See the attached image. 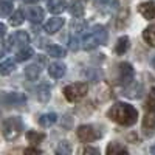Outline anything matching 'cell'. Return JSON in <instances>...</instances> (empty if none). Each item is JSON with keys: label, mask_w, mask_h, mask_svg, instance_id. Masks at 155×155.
Masks as SVG:
<instances>
[{"label": "cell", "mask_w": 155, "mask_h": 155, "mask_svg": "<svg viewBox=\"0 0 155 155\" xmlns=\"http://www.w3.org/2000/svg\"><path fill=\"white\" fill-rule=\"evenodd\" d=\"M107 116L112 121L118 123L121 126H132V124L137 123L138 112L130 104H126V102H116V104H113L107 110Z\"/></svg>", "instance_id": "cell-1"}, {"label": "cell", "mask_w": 155, "mask_h": 155, "mask_svg": "<svg viewBox=\"0 0 155 155\" xmlns=\"http://www.w3.org/2000/svg\"><path fill=\"white\" fill-rule=\"evenodd\" d=\"M106 41H107V31H106V28L101 27V25H96V27H93L82 37L81 44H82L84 50H93L98 45L106 44Z\"/></svg>", "instance_id": "cell-2"}, {"label": "cell", "mask_w": 155, "mask_h": 155, "mask_svg": "<svg viewBox=\"0 0 155 155\" xmlns=\"http://www.w3.org/2000/svg\"><path fill=\"white\" fill-rule=\"evenodd\" d=\"M22 130H23V124L19 116H9V118H5L2 123V134L9 141L19 138Z\"/></svg>", "instance_id": "cell-3"}, {"label": "cell", "mask_w": 155, "mask_h": 155, "mask_svg": "<svg viewBox=\"0 0 155 155\" xmlns=\"http://www.w3.org/2000/svg\"><path fill=\"white\" fill-rule=\"evenodd\" d=\"M88 92V85L85 82H76V84H70L64 88V95L70 102H76L82 99Z\"/></svg>", "instance_id": "cell-4"}, {"label": "cell", "mask_w": 155, "mask_h": 155, "mask_svg": "<svg viewBox=\"0 0 155 155\" xmlns=\"http://www.w3.org/2000/svg\"><path fill=\"white\" fill-rule=\"evenodd\" d=\"M134 79V68L129 62H121L118 65V81L124 85H127Z\"/></svg>", "instance_id": "cell-5"}, {"label": "cell", "mask_w": 155, "mask_h": 155, "mask_svg": "<svg viewBox=\"0 0 155 155\" xmlns=\"http://www.w3.org/2000/svg\"><path fill=\"white\" fill-rule=\"evenodd\" d=\"M76 134H78V138L84 141V143H90V141H95L96 138H99V134L92 126H79Z\"/></svg>", "instance_id": "cell-6"}, {"label": "cell", "mask_w": 155, "mask_h": 155, "mask_svg": "<svg viewBox=\"0 0 155 155\" xmlns=\"http://www.w3.org/2000/svg\"><path fill=\"white\" fill-rule=\"evenodd\" d=\"M27 102V96L19 92H12L3 95V104L5 106H22Z\"/></svg>", "instance_id": "cell-7"}, {"label": "cell", "mask_w": 155, "mask_h": 155, "mask_svg": "<svg viewBox=\"0 0 155 155\" xmlns=\"http://www.w3.org/2000/svg\"><path fill=\"white\" fill-rule=\"evenodd\" d=\"M25 16L33 23H41L44 19V9L41 6H28L25 11Z\"/></svg>", "instance_id": "cell-8"}, {"label": "cell", "mask_w": 155, "mask_h": 155, "mask_svg": "<svg viewBox=\"0 0 155 155\" xmlns=\"http://www.w3.org/2000/svg\"><path fill=\"white\" fill-rule=\"evenodd\" d=\"M64 19L62 17H53V19H50L47 23H45V27H44V30L48 33V34H54V33H58L62 27H64Z\"/></svg>", "instance_id": "cell-9"}, {"label": "cell", "mask_w": 155, "mask_h": 155, "mask_svg": "<svg viewBox=\"0 0 155 155\" xmlns=\"http://www.w3.org/2000/svg\"><path fill=\"white\" fill-rule=\"evenodd\" d=\"M138 11L144 19H155V2H144L138 5Z\"/></svg>", "instance_id": "cell-10"}, {"label": "cell", "mask_w": 155, "mask_h": 155, "mask_svg": "<svg viewBox=\"0 0 155 155\" xmlns=\"http://www.w3.org/2000/svg\"><path fill=\"white\" fill-rule=\"evenodd\" d=\"M65 71H67V67L64 65V64H61V62H53V64L48 65V74L51 78H56V79L62 78L64 74H65Z\"/></svg>", "instance_id": "cell-11"}, {"label": "cell", "mask_w": 155, "mask_h": 155, "mask_svg": "<svg viewBox=\"0 0 155 155\" xmlns=\"http://www.w3.org/2000/svg\"><path fill=\"white\" fill-rule=\"evenodd\" d=\"M47 8H48L50 12H53V14H61V12L65 11L67 2H65V0H48V2H47Z\"/></svg>", "instance_id": "cell-12"}, {"label": "cell", "mask_w": 155, "mask_h": 155, "mask_svg": "<svg viewBox=\"0 0 155 155\" xmlns=\"http://www.w3.org/2000/svg\"><path fill=\"white\" fill-rule=\"evenodd\" d=\"M9 42H11L12 45H23V47H25V45L30 42V36L25 33V31H17L14 36L9 39Z\"/></svg>", "instance_id": "cell-13"}, {"label": "cell", "mask_w": 155, "mask_h": 155, "mask_svg": "<svg viewBox=\"0 0 155 155\" xmlns=\"http://www.w3.org/2000/svg\"><path fill=\"white\" fill-rule=\"evenodd\" d=\"M143 39L146 41L147 45L155 47V23L153 25H149V27L143 31Z\"/></svg>", "instance_id": "cell-14"}, {"label": "cell", "mask_w": 155, "mask_h": 155, "mask_svg": "<svg viewBox=\"0 0 155 155\" xmlns=\"http://www.w3.org/2000/svg\"><path fill=\"white\" fill-rule=\"evenodd\" d=\"M34 92H36V98L39 99V101H48L50 99V87L48 85H45V84H42V85H39L36 90H34Z\"/></svg>", "instance_id": "cell-15"}, {"label": "cell", "mask_w": 155, "mask_h": 155, "mask_svg": "<svg viewBox=\"0 0 155 155\" xmlns=\"http://www.w3.org/2000/svg\"><path fill=\"white\" fill-rule=\"evenodd\" d=\"M56 121H58V115L56 113H45V115H42L41 118H39V124L44 126V127L53 126Z\"/></svg>", "instance_id": "cell-16"}, {"label": "cell", "mask_w": 155, "mask_h": 155, "mask_svg": "<svg viewBox=\"0 0 155 155\" xmlns=\"http://www.w3.org/2000/svg\"><path fill=\"white\" fill-rule=\"evenodd\" d=\"M68 11H70V14L74 16V17H82V14H84V6H82L81 2L73 0V2L70 3V6H68Z\"/></svg>", "instance_id": "cell-17"}, {"label": "cell", "mask_w": 155, "mask_h": 155, "mask_svg": "<svg viewBox=\"0 0 155 155\" xmlns=\"http://www.w3.org/2000/svg\"><path fill=\"white\" fill-rule=\"evenodd\" d=\"M47 53L51 56V58H64L65 56V48H62V47H59V45H48L47 48Z\"/></svg>", "instance_id": "cell-18"}, {"label": "cell", "mask_w": 155, "mask_h": 155, "mask_svg": "<svg viewBox=\"0 0 155 155\" xmlns=\"http://www.w3.org/2000/svg\"><path fill=\"white\" fill-rule=\"evenodd\" d=\"M39 74H41V67H39L37 64H33V65H28L27 68H25V76L31 81L37 79Z\"/></svg>", "instance_id": "cell-19"}, {"label": "cell", "mask_w": 155, "mask_h": 155, "mask_svg": "<svg viewBox=\"0 0 155 155\" xmlns=\"http://www.w3.org/2000/svg\"><path fill=\"white\" fill-rule=\"evenodd\" d=\"M31 56H33V50H31L30 47H23L22 50L17 51L16 61H17V62H25V61H28Z\"/></svg>", "instance_id": "cell-20"}, {"label": "cell", "mask_w": 155, "mask_h": 155, "mask_svg": "<svg viewBox=\"0 0 155 155\" xmlns=\"http://www.w3.org/2000/svg\"><path fill=\"white\" fill-rule=\"evenodd\" d=\"M14 68H16V64L12 62L11 59H6V61H3L2 64H0V74L6 76V74L14 71Z\"/></svg>", "instance_id": "cell-21"}, {"label": "cell", "mask_w": 155, "mask_h": 155, "mask_svg": "<svg viewBox=\"0 0 155 155\" xmlns=\"http://www.w3.org/2000/svg\"><path fill=\"white\" fill-rule=\"evenodd\" d=\"M144 109L147 112H155V87L150 88V92L147 95V99L144 102Z\"/></svg>", "instance_id": "cell-22"}, {"label": "cell", "mask_w": 155, "mask_h": 155, "mask_svg": "<svg viewBox=\"0 0 155 155\" xmlns=\"http://www.w3.org/2000/svg\"><path fill=\"white\" fill-rule=\"evenodd\" d=\"M106 153H107V155H115V153H127V149H126L124 146L118 144V143H112V144H109V146H107Z\"/></svg>", "instance_id": "cell-23"}, {"label": "cell", "mask_w": 155, "mask_h": 155, "mask_svg": "<svg viewBox=\"0 0 155 155\" xmlns=\"http://www.w3.org/2000/svg\"><path fill=\"white\" fill-rule=\"evenodd\" d=\"M127 48H129V37H120L118 39V44H116V47H115V51L118 54H123V53H126L127 51Z\"/></svg>", "instance_id": "cell-24"}, {"label": "cell", "mask_w": 155, "mask_h": 155, "mask_svg": "<svg viewBox=\"0 0 155 155\" xmlns=\"http://www.w3.org/2000/svg\"><path fill=\"white\" fill-rule=\"evenodd\" d=\"M143 127H144V130H153L155 129V115H152V112H149V115L144 116V120H143Z\"/></svg>", "instance_id": "cell-25"}, {"label": "cell", "mask_w": 155, "mask_h": 155, "mask_svg": "<svg viewBox=\"0 0 155 155\" xmlns=\"http://www.w3.org/2000/svg\"><path fill=\"white\" fill-rule=\"evenodd\" d=\"M56 153L58 155H68V153H71V146L67 141H61L56 147Z\"/></svg>", "instance_id": "cell-26"}, {"label": "cell", "mask_w": 155, "mask_h": 155, "mask_svg": "<svg viewBox=\"0 0 155 155\" xmlns=\"http://www.w3.org/2000/svg\"><path fill=\"white\" fill-rule=\"evenodd\" d=\"M23 22V12L22 11H14L11 14V19H9V23L12 27H19V25Z\"/></svg>", "instance_id": "cell-27"}, {"label": "cell", "mask_w": 155, "mask_h": 155, "mask_svg": "<svg viewBox=\"0 0 155 155\" xmlns=\"http://www.w3.org/2000/svg\"><path fill=\"white\" fill-rule=\"evenodd\" d=\"M27 138H28V141L31 144H37V143H41V141L45 138V135L44 134H37V132H28L27 134Z\"/></svg>", "instance_id": "cell-28"}, {"label": "cell", "mask_w": 155, "mask_h": 155, "mask_svg": "<svg viewBox=\"0 0 155 155\" xmlns=\"http://www.w3.org/2000/svg\"><path fill=\"white\" fill-rule=\"evenodd\" d=\"M0 11H2V16H8L9 12H12V3L3 0V2L0 3Z\"/></svg>", "instance_id": "cell-29"}, {"label": "cell", "mask_w": 155, "mask_h": 155, "mask_svg": "<svg viewBox=\"0 0 155 155\" xmlns=\"http://www.w3.org/2000/svg\"><path fill=\"white\" fill-rule=\"evenodd\" d=\"M70 48L74 51V50H78V48H79V39H78V36H71L70 37Z\"/></svg>", "instance_id": "cell-30"}, {"label": "cell", "mask_w": 155, "mask_h": 155, "mask_svg": "<svg viewBox=\"0 0 155 155\" xmlns=\"http://www.w3.org/2000/svg\"><path fill=\"white\" fill-rule=\"evenodd\" d=\"M81 153H93V155H98L99 150H98V149H93V147H84V149L81 150Z\"/></svg>", "instance_id": "cell-31"}, {"label": "cell", "mask_w": 155, "mask_h": 155, "mask_svg": "<svg viewBox=\"0 0 155 155\" xmlns=\"http://www.w3.org/2000/svg\"><path fill=\"white\" fill-rule=\"evenodd\" d=\"M25 153H42V150L37 147H28V149H25Z\"/></svg>", "instance_id": "cell-32"}, {"label": "cell", "mask_w": 155, "mask_h": 155, "mask_svg": "<svg viewBox=\"0 0 155 155\" xmlns=\"http://www.w3.org/2000/svg\"><path fill=\"white\" fill-rule=\"evenodd\" d=\"M107 2H109V0H96V3H98V5H106Z\"/></svg>", "instance_id": "cell-33"}, {"label": "cell", "mask_w": 155, "mask_h": 155, "mask_svg": "<svg viewBox=\"0 0 155 155\" xmlns=\"http://www.w3.org/2000/svg\"><path fill=\"white\" fill-rule=\"evenodd\" d=\"M25 3H36V2H39V0H23Z\"/></svg>", "instance_id": "cell-34"}, {"label": "cell", "mask_w": 155, "mask_h": 155, "mask_svg": "<svg viewBox=\"0 0 155 155\" xmlns=\"http://www.w3.org/2000/svg\"><path fill=\"white\" fill-rule=\"evenodd\" d=\"M150 152H152V153H155V144H153V146L150 147Z\"/></svg>", "instance_id": "cell-35"}, {"label": "cell", "mask_w": 155, "mask_h": 155, "mask_svg": "<svg viewBox=\"0 0 155 155\" xmlns=\"http://www.w3.org/2000/svg\"><path fill=\"white\" fill-rule=\"evenodd\" d=\"M152 65H153V68H155V58L152 59Z\"/></svg>", "instance_id": "cell-36"}]
</instances>
